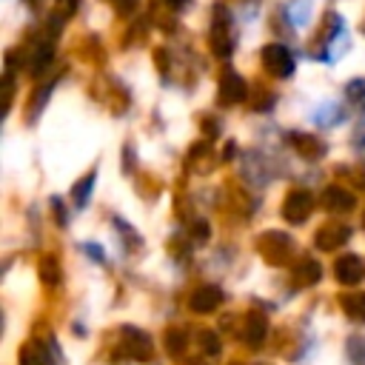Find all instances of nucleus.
Instances as JSON below:
<instances>
[{"label":"nucleus","instance_id":"4be33fe9","mask_svg":"<svg viewBox=\"0 0 365 365\" xmlns=\"http://www.w3.org/2000/svg\"><path fill=\"white\" fill-rule=\"evenodd\" d=\"M48 91H51L48 86H46V88H37V94H34V100H31V106H29V117H31V120L37 117V111H40V106H43V103L48 100Z\"/></svg>","mask_w":365,"mask_h":365},{"label":"nucleus","instance_id":"9b49d317","mask_svg":"<svg viewBox=\"0 0 365 365\" xmlns=\"http://www.w3.org/2000/svg\"><path fill=\"white\" fill-rule=\"evenodd\" d=\"M188 305H191L197 314H208V311H214V308L222 305V291H220L217 285H202V288H197V291L191 294Z\"/></svg>","mask_w":365,"mask_h":365},{"label":"nucleus","instance_id":"4468645a","mask_svg":"<svg viewBox=\"0 0 365 365\" xmlns=\"http://www.w3.org/2000/svg\"><path fill=\"white\" fill-rule=\"evenodd\" d=\"M51 57H54V46H51L48 40H46V43H40V46H37V51H34V57H31V74H34V77H40V74L48 68Z\"/></svg>","mask_w":365,"mask_h":365},{"label":"nucleus","instance_id":"412c9836","mask_svg":"<svg viewBox=\"0 0 365 365\" xmlns=\"http://www.w3.org/2000/svg\"><path fill=\"white\" fill-rule=\"evenodd\" d=\"M165 345H168V351H171V354L182 351V345H185V334H182L180 328H171V331H168V336H165Z\"/></svg>","mask_w":365,"mask_h":365},{"label":"nucleus","instance_id":"6ab92c4d","mask_svg":"<svg viewBox=\"0 0 365 365\" xmlns=\"http://www.w3.org/2000/svg\"><path fill=\"white\" fill-rule=\"evenodd\" d=\"M40 277H43L48 285H57V282H60V265H57L54 257H46V259L40 262Z\"/></svg>","mask_w":365,"mask_h":365},{"label":"nucleus","instance_id":"cd10ccee","mask_svg":"<svg viewBox=\"0 0 365 365\" xmlns=\"http://www.w3.org/2000/svg\"><path fill=\"white\" fill-rule=\"evenodd\" d=\"M51 208H54V214H57V222L63 225V222H66V214H63V202H60V200H51Z\"/></svg>","mask_w":365,"mask_h":365},{"label":"nucleus","instance_id":"393cba45","mask_svg":"<svg viewBox=\"0 0 365 365\" xmlns=\"http://www.w3.org/2000/svg\"><path fill=\"white\" fill-rule=\"evenodd\" d=\"M202 348H208V354L214 356V354H220V342H217V336L211 334V331H205L202 334Z\"/></svg>","mask_w":365,"mask_h":365},{"label":"nucleus","instance_id":"0eeeda50","mask_svg":"<svg viewBox=\"0 0 365 365\" xmlns=\"http://www.w3.org/2000/svg\"><path fill=\"white\" fill-rule=\"evenodd\" d=\"M334 271H336V279H339L342 285H356V282H362V277H365V262H362L356 254H345V257L336 259Z\"/></svg>","mask_w":365,"mask_h":365},{"label":"nucleus","instance_id":"5701e85b","mask_svg":"<svg viewBox=\"0 0 365 365\" xmlns=\"http://www.w3.org/2000/svg\"><path fill=\"white\" fill-rule=\"evenodd\" d=\"M351 145H354V151H356V154L365 160V123H362V125L354 131V137H351Z\"/></svg>","mask_w":365,"mask_h":365},{"label":"nucleus","instance_id":"2eb2a0df","mask_svg":"<svg viewBox=\"0 0 365 365\" xmlns=\"http://www.w3.org/2000/svg\"><path fill=\"white\" fill-rule=\"evenodd\" d=\"M245 331H248V334H245V336H248V342H251V345H259V342L265 339V331H268V322H265V317L254 311V314L248 317V325H245Z\"/></svg>","mask_w":365,"mask_h":365},{"label":"nucleus","instance_id":"c85d7f7f","mask_svg":"<svg viewBox=\"0 0 365 365\" xmlns=\"http://www.w3.org/2000/svg\"><path fill=\"white\" fill-rule=\"evenodd\" d=\"M194 237H197V240H205V237H208V222H197V225H194Z\"/></svg>","mask_w":365,"mask_h":365},{"label":"nucleus","instance_id":"1a4fd4ad","mask_svg":"<svg viewBox=\"0 0 365 365\" xmlns=\"http://www.w3.org/2000/svg\"><path fill=\"white\" fill-rule=\"evenodd\" d=\"M288 143L305 160H317L319 154H325V143L319 137H311V134H302V131H291L288 134Z\"/></svg>","mask_w":365,"mask_h":365},{"label":"nucleus","instance_id":"423d86ee","mask_svg":"<svg viewBox=\"0 0 365 365\" xmlns=\"http://www.w3.org/2000/svg\"><path fill=\"white\" fill-rule=\"evenodd\" d=\"M319 202H322V208L342 214V211H354V205H356V197H354L348 188H342V185H328V188L322 191Z\"/></svg>","mask_w":365,"mask_h":365},{"label":"nucleus","instance_id":"aec40b11","mask_svg":"<svg viewBox=\"0 0 365 365\" xmlns=\"http://www.w3.org/2000/svg\"><path fill=\"white\" fill-rule=\"evenodd\" d=\"M348 362L351 365H365V339L362 336L348 339Z\"/></svg>","mask_w":365,"mask_h":365},{"label":"nucleus","instance_id":"bb28decb","mask_svg":"<svg viewBox=\"0 0 365 365\" xmlns=\"http://www.w3.org/2000/svg\"><path fill=\"white\" fill-rule=\"evenodd\" d=\"M134 9H137V0H117V11H120L123 17H128Z\"/></svg>","mask_w":365,"mask_h":365},{"label":"nucleus","instance_id":"dca6fc26","mask_svg":"<svg viewBox=\"0 0 365 365\" xmlns=\"http://www.w3.org/2000/svg\"><path fill=\"white\" fill-rule=\"evenodd\" d=\"M20 365H48V354L40 342H29L20 351Z\"/></svg>","mask_w":365,"mask_h":365},{"label":"nucleus","instance_id":"f257e3e1","mask_svg":"<svg viewBox=\"0 0 365 365\" xmlns=\"http://www.w3.org/2000/svg\"><path fill=\"white\" fill-rule=\"evenodd\" d=\"M208 43H211V51L217 57H228L231 54V14L222 3L214 6V14H211V29H208Z\"/></svg>","mask_w":365,"mask_h":365},{"label":"nucleus","instance_id":"20e7f679","mask_svg":"<svg viewBox=\"0 0 365 365\" xmlns=\"http://www.w3.org/2000/svg\"><path fill=\"white\" fill-rule=\"evenodd\" d=\"M311 211H314V197H311V191H305V188L288 191V197H285V202H282V217H285L288 222H305V220L311 217Z\"/></svg>","mask_w":365,"mask_h":365},{"label":"nucleus","instance_id":"9d476101","mask_svg":"<svg viewBox=\"0 0 365 365\" xmlns=\"http://www.w3.org/2000/svg\"><path fill=\"white\" fill-rule=\"evenodd\" d=\"M351 237V228L348 225H339V222H328V225H322L319 231H317V248H322V251H334V248H339L345 240Z\"/></svg>","mask_w":365,"mask_h":365},{"label":"nucleus","instance_id":"a878e982","mask_svg":"<svg viewBox=\"0 0 365 365\" xmlns=\"http://www.w3.org/2000/svg\"><path fill=\"white\" fill-rule=\"evenodd\" d=\"M202 131H205V137H208V140H214V137L220 134V123H217V120H211V117H205V120H202Z\"/></svg>","mask_w":365,"mask_h":365},{"label":"nucleus","instance_id":"ddd939ff","mask_svg":"<svg viewBox=\"0 0 365 365\" xmlns=\"http://www.w3.org/2000/svg\"><path fill=\"white\" fill-rule=\"evenodd\" d=\"M339 302H342V311H345L351 319H356V322H365V294H362V291L345 294Z\"/></svg>","mask_w":365,"mask_h":365},{"label":"nucleus","instance_id":"f8f14e48","mask_svg":"<svg viewBox=\"0 0 365 365\" xmlns=\"http://www.w3.org/2000/svg\"><path fill=\"white\" fill-rule=\"evenodd\" d=\"M319 274H322V268H319L317 259H302V262H297V268H294V282H297V285H314V282L319 279Z\"/></svg>","mask_w":365,"mask_h":365},{"label":"nucleus","instance_id":"a211bd4d","mask_svg":"<svg viewBox=\"0 0 365 365\" xmlns=\"http://www.w3.org/2000/svg\"><path fill=\"white\" fill-rule=\"evenodd\" d=\"M91 188H94V174H86L77 185H74V191H71V197H74V202H77V208H83L86 205V200H88V194H91Z\"/></svg>","mask_w":365,"mask_h":365},{"label":"nucleus","instance_id":"f3484780","mask_svg":"<svg viewBox=\"0 0 365 365\" xmlns=\"http://www.w3.org/2000/svg\"><path fill=\"white\" fill-rule=\"evenodd\" d=\"M345 97H348L351 106H356L359 111H365V77L351 80V83L345 86Z\"/></svg>","mask_w":365,"mask_h":365},{"label":"nucleus","instance_id":"6e6552de","mask_svg":"<svg viewBox=\"0 0 365 365\" xmlns=\"http://www.w3.org/2000/svg\"><path fill=\"white\" fill-rule=\"evenodd\" d=\"M123 348L128 356L134 359H148L154 354V345H151V336L145 331H137V328H125V336H123Z\"/></svg>","mask_w":365,"mask_h":365},{"label":"nucleus","instance_id":"b1692460","mask_svg":"<svg viewBox=\"0 0 365 365\" xmlns=\"http://www.w3.org/2000/svg\"><path fill=\"white\" fill-rule=\"evenodd\" d=\"M339 177H351L354 185L365 188V168H339Z\"/></svg>","mask_w":365,"mask_h":365},{"label":"nucleus","instance_id":"2f4dec72","mask_svg":"<svg viewBox=\"0 0 365 365\" xmlns=\"http://www.w3.org/2000/svg\"><path fill=\"white\" fill-rule=\"evenodd\" d=\"M362 29H365V26H362Z\"/></svg>","mask_w":365,"mask_h":365},{"label":"nucleus","instance_id":"f03ea898","mask_svg":"<svg viewBox=\"0 0 365 365\" xmlns=\"http://www.w3.org/2000/svg\"><path fill=\"white\" fill-rule=\"evenodd\" d=\"M257 248H259V254H262L268 262L285 265V262L291 259V254H294V240H291L288 234H282V231H268V234L259 237Z\"/></svg>","mask_w":365,"mask_h":365},{"label":"nucleus","instance_id":"7ed1b4c3","mask_svg":"<svg viewBox=\"0 0 365 365\" xmlns=\"http://www.w3.org/2000/svg\"><path fill=\"white\" fill-rule=\"evenodd\" d=\"M217 100L222 106H234V103H242L248 97V83L234 71V68H225L220 74V86H217Z\"/></svg>","mask_w":365,"mask_h":365},{"label":"nucleus","instance_id":"c756f323","mask_svg":"<svg viewBox=\"0 0 365 365\" xmlns=\"http://www.w3.org/2000/svg\"><path fill=\"white\" fill-rule=\"evenodd\" d=\"M57 3H60V6H63V9L68 11V14H71V11L77 9V0H57Z\"/></svg>","mask_w":365,"mask_h":365},{"label":"nucleus","instance_id":"7c9ffc66","mask_svg":"<svg viewBox=\"0 0 365 365\" xmlns=\"http://www.w3.org/2000/svg\"><path fill=\"white\" fill-rule=\"evenodd\" d=\"M185 3H188V0H168V6H171V9H182Z\"/></svg>","mask_w":365,"mask_h":365},{"label":"nucleus","instance_id":"39448f33","mask_svg":"<svg viewBox=\"0 0 365 365\" xmlns=\"http://www.w3.org/2000/svg\"><path fill=\"white\" fill-rule=\"evenodd\" d=\"M262 66H265L274 77H288V74L294 71V57H291V51H288L285 46L268 43V46L262 48Z\"/></svg>","mask_w":365,"mask_h":365}]
</instances>
